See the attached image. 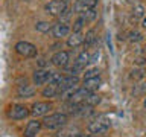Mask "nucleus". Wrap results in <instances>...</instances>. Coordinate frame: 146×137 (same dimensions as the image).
<instances>
[{"mask_svg": "<svg viewBox=\"0 0 146 137\" xmlns=\"http://www.w3.org/2000/svg\"><path fill=\"white\" fill-rule=\"evenodd\" d=\"M88 9H90V8L85 5V2H84V0H76V2H75V5H73V12L79 14V15H82V14H84V12H87Z\"/></svg>", "mask_w": 146, "mask_h": 137, "instance_id": "nucleus-19", "label": "nucleus"}, {"mask_svg": "<svg viewBox=\"0 0 146 137\" xmlns=\"http://www.w3.org/2000/svg\"><path fill=\"white\" fill-rule=\"evenodd\" d=\"M143 75H141V70H135V72H132V75H131V78L132 79H139V78H141Z\"/></svg>", "mask_w": 146, "mask_h": 137, "instance_id": "nucleus-30", "label": "nucleus"}, {"mask_svg": "<svg viewBox=\"0 0 146 137\" xmlns=\"http://www.w3.org/2000/svg\"><path fill=\"white\" fill-rule=\"evenodd\" d=\"M98 58H99V53H98V52H96V53L93 55V57H91V58H90V63H96V59H98Z\"/></svg>", "mask_w": 146, "mask_h": 137, "instance_id": "nucleus-31", "label": "nucleus"}, {"mask_svg": "<svg viewBox=\"0 0 146 137\" xmlns=\"http://www.w3.org/2000/svg\"><path fill=\"white\" fill-rule=\"evenodd\" d=\"M68 58H70V53L66 52V50H59V52H56V53L53 55L50 61H52L53 66L64 68V67L68 66Z\"/></svg>", "mask_w": 146, "mask_h": 137, "instance_id": "nucleus-7", "label": "nucleus"}, {"mask_svg": "<svg viewBox=\"0 0 146 137\" xmlns=\"http://www.w3.org/2000/svg\"><path fill=\"white\" fill-rule=\"evenodd\" d=\"M75 64H76L79 68H82V70H84L87 64H90V55L87 53L85 50H84V52H81L79 55H78V58L75 59Z\"/></svg>", "mask_w": 146, "mask_h": 137, "instance_id": "nucleus-17", "label": "nucleus"}, {"mask_svg": "<svg viewBox=\"0 0 146 137\" xmlns=\"http://www.w3.org/2000/svg\"><path fill=\"white\" fill-rule=\"evenodd\" d=\"M84 88H87L88 91H91V93H94L96 90H99L100 87V78H90V79H84Z\"/></svg>", "mask_w": 146, "mask_h": 137, "instance_id": "nucleus-13", "label": "nucleus"}, {"mask_svg": "<svg viewBox=\"0 0 146 137\" xmlns=\"http://www.w3.org/2000/svg\"><path fill=\"white\" fill-rule=\"evenodd\" d=\"M62 2H66V3H68V2H72V0H62Z\"/></svg>", "mask_w": 146, "mask_h": 137, "instance_id": "nucleus-35", "label": "nucleus"}, {"mask_svg": "<svg viewBox=\"0 0 146 137\" xmlns=\"http://www.w3.org/2000/svg\"><path fill=\"white\" fill-rule=\"evenodd\" d=\"M132 17L134 18H143L145 17V6L143 5H135L132 8Z\"/></svg>", "mask_w": 146, "mask_h": 137, "instance_id": "nucleus-22", "label": "nucleus"}, {"mask_svg": "<svg viewBox=\"0 0 146 137\" xmlns=\"http://www.w3.org/2000/svg\"><path fill=\"white\" fill-rule=\"evenodd\" d=\"M68 122V116L66 113H55L50 116H46L43 120V126L47 130H61Z\"/></svg>", "mask_w": 146, "mask_h": 137, "instance_id": "nucleus-1", "label": "nucleus"}, {"mask_svg": "<svg viewBox=\"0 0 146 137\" xmlns=\"http://www.w3.org/2000/svg\"><path fill=\"white\" fill-rule=\"evenodd\" d=\"M82 15H84V18H85L87 21H94V20H96V17H98V11H96L94 8H90L88 11L84 12Z\"/></svg>", "mask_w": 146, "mask_h": 137, "instance_id": "nucleus-24", "label": "nucleus"}, {"mask_svg": "<svg viewBox=\"0 0 146 137\" xmlns=\"http://www.w3.org/2000/svg\"><path fill=\"white\" fill-rule=\"evenodd\" d=\"M96 40H98V37H96V31H94V29H90V31L85 34L84 46H85V47H91V46H94Z\"/></svg>", "mask_w": 146, "mask_h": 137, "instance_id": "nucleus-18", "label": "nucleus"}, {"mask_svg": "<svg viewBox=\"0 0 146 137\" xmlns=\"http://www.w3.org/2000/svg\"><path fill=\"white\" fill-rule=\"evenodd\" d=\"M100 102V98L98 94H94V93H90V96L84 100V104L85 105H90V107H94V105H98Z\"/></svg>", "mask_w": 146, "mask_h": 137, "instance_id": "nucleus-23", "label": "nucleus"}, {"mask_svg": "<svg viewBox=\"0 0 146 137\" xmlns=\"http://www.w3.org/2000/svg\"><path fill=\"white\" fill-rule=\"evenodd\" d=\"M140 91H141V93H146V81L140 85Z\"/></svg>", "mask_w": 146, "mask_h": 137, "instance_id": "nucleus-32", "label": "nucleus"}, {"mask_svg": "<svg viewBox=\"0 0 146 137\" xmlns=\"http://www.w3.org/2000/svg\"><path fill=\"white\" fill-rule=\"evenodd\" d=\"M72 11H73V9H70V8L67 6L66 11H64L61 15L58 17V18H59V21H61V23H68V20H70V17H72Z\"/></svg>", "mask_w": 146, "mask_h": 137, "instance_id": "nucleus-27", "label": "nucleus"}, {"mask_svg": "<svg viewBox=\"0 0 146 137\" xmlns=\"http://www.w3.org/2000/svg\"><path fill=\"white\" fill-rule=\"evenodd\" d=\"M128 35H129V37H128V40H129L131 43H139V41L143 40V35H141L140 32H137V31H132Z\"/></svg>", "mask_w": 146, "mask_h": 137, "instance_id": "nucleus-25", "label": "nucleus"}, {"mask_svg": "<svg viewBox=\"0 0 146 137\" xmlns=\"http://www.w3.org/2000/svg\"><path fill=\"white\" fill-rule=\"evenodd\" d=\"M99 68H88L84 75V79H90V78H98L99 76Z\"/></svg>", "mask_w": 146, "mask_h": 137, "instance_id": "nucleus-28", "label": "nucleus"}, {"mask_svg": "<svg viewBox=\"0 0 146 137\" xmlns=\"http://www.w3.org/2000/svg\"><path fill=\"white\" fill-rule=\"evenodd\" d=\"M79 130L78 128H61V130H58L56 132V137H78L79 134Z\"/></svg>", "mask_w": 146, "mask_h": 137, "instance_id": "nucleus-15", "label": "nucleus"}, {"mask_svg": "<svg viewBox=\"0 0 146 137\" xmlns=\"http://www.w3.org/2000/svg\"><path fill=\"white\" fill-rule=\"evenodd\" d=\"M84 38H85V35L82 34V32H73L67 40V46L76 49V47H79V46L84 44Z\"/></svg>", "mask_w": 146, "mask_h": 137, "instance_id": "nucleus-12", "label": "nucleus"}, {"mask_svg": "<svg viewBox=\"0 0 146 137\" xmlns=\"http://www.w3.org/2000/svg\"><path fill=\"white\" fill-rule=\"evenodd\" d=\"M52 23H49V21H38L35 25V29L38 31V32H43V34H46V32H49V31H52Z\"/></svg>", "mask_w": 146, "mask_h": 137, "instance_id": "nucleus-20", "label": "nucleus"}, {"mask_svg": "<svg viewBox=\"0 0 146 137\" xmlns=\"http://www.w3.org/2000/svg\"><path fill=\"white\" fill-rule=\"evenodd\" d=\"M141 26H143V27H145V29H146V17L143 18V21H141Z\"/></svg>", "mask_w": 146, "mask_h": 137, "instance_id": "nucleus-33", "label": "nucleus"}, {"mask_svg": "<svg viewBox=\"0 0 146 137\" xmlns=\"http://www.w3.org/2000/svg\"><path fill=\"white\" fill-rule=\"evenodd\" d=\"M27 114H29V111H27L26 107H23V105H14L11 108V111H9V117L14 119V120H23V119L27 117Z\"/></svg>", "mask_w": 146, "mask_h": 137, "instance_id": "nucleus-9", "label": "nucleus"}, {"mask_svg": "<svg viewBox=\"0 0 146 137\" xmlns=\"http://www.w3.org/2000/svg\"><path fill=\"white\" fill-rule=\"evenodd\" d=\"M67 9V3L62 0H52L46 5V12L52 17H59Z\"/></svg>", "mask_w": 146, "mask_h": 137, "instance_id": "nucleus-4", "label": "nucleus"}, {"mask_svg": "<svg viewBox=\"0 0 146 137\" xmlns=\"http://www.w3.org/2000/svg\"><path fill=\"white\" fill-rule=\"evenodd\" d=\"M78 84H79V78L68 75V76L62 78V81L59 82L58 87H59V91H66V90H70V88H76Z\"/></svg>", "mask_w": 146, "mask_h": 137, "instance_id": "nucleus-8", "label": "nucleus"}, {"mask_svg": "<svg viewBox=\"0 0 146 137\" xmlns=\"http://www.w3.org/2000/svg\"><path fill=\"white\" fill-rule=\"evenodd\" d=\"M52 110V104L50 102H36L32 105L31 114L34 117H41V116H47V113Z\"/></svg>", "mask_w": 146, "mask_h": 137, "instance_id": "nucleus-5", "label": "nucleus"}, {"mask_svg": "<svg viewBox=\"0 0 146 137\" xmlns=\"http://www.w3.org/2000/svg\"><path fill=\"white\" fill-rule=\"evenodd\" d=\"M70 34V26L67 25V23H56V25H53L52 27V35L55 38H62V37H67Z\"/></svg>", "mask_w": 146, "mask_h": 137, "instance_id": "nucleus-10", "label": "nucleus"}, {"mask_svg": "<svg viewBox=\"0 0 146 137\" xmlns=\"http://www.w3.org/2000/svg\"><path fill=\"white\" fill-rule=\"evenodd\" d=\"M15 52L25 58H32L36 55V47L29 41H18L15 44Z\"/></svg>", "mask_w": 146, "mask_h": 137, "instance_id": "nucleus-3", "label": "nucleus"}, {"mask_svg": "<svg viewBox=\"0 0 146 137\" xmlns=\"http://www.w3.org/2000/svg\"><path fill=\"white\" fill-rule=\"evenodd\" d=\"M85 23H87V20L84 18V15H79L75 20V23H73V32H81Z\"/></svg>", "mask_w": 146, "mask_h": 137, "instance_id": "nucleus-21", "label": "nucleus"}, {"mask_svg": "<svg viewBox=\"0 0 146 137\" xmlns=\"http://www.w3.org/2000/svg\"><path fill=\"white\" fill-rule=\"evenodd\" d=\"M110 126H111V122L108 120V119L105 117H98L94 119L93 122L88 123V131L91 134H104V132H107L110 130Z\"/></svg>", "mask_w": 146, "mask_h": 137, "instance_id": "nucleus-2", "label": "nucleus"}, {"mask_svg": "<svg viewBox=\"0 0 146 137\" xmlns=\"http://www.w3.org/2000/svg\"><path fill=\"white\" fill-rule=\"evenodd\" d=\"M17 94H18V98H23V99L32 98L35 94V88L32 85H20L17 90Z\"/></svg>", "mask_w": 146, "mask_h": 137, "instance_id": "nucleus-14", "label": "nucleus"}, {"mask_svg": "<svg viewBox=\"0 0 146 137\" xmlns=\"http://www.w3.org/2000/svg\"><path fill=\"white\" fill-rule=\"evenodd\" d=\"M62 75L61 73H55L52 72V75H50V79H49V84H55V85H59V82L62 81Z\"/></svg>", "mask_w": 146, "mask_h": 137, "instance_id": "nucleus-26", "label": "nucleus"}, {"mask_svg": "<svg viewBox=\"0 0 146 137\" xmlns=\"http://www.w3.org/2000/svg\"><path fill=\"white\" fill-rule=\"evenodd\" d=\"M41 93H43L44 98H55V96H59V93H61V91H59V87H58V85L49 84L43 91H41Z\"/></svg>", "mask_w": 146, "mask_h": 137, "instance_id": "nucleus-16", "label": "nucleus"}, {"mask_svg": "<svg viewBox=\"0 0 146 137\" xmlns=\"http://www.w3.org/2000/svg\"><path fill=\"white\" fill-rule=\"evenodd\" d=\"M41 126H43V122L36 120V119H34V120H31L29 123L26 125V130H25V137H36V134L40 132Z\"/></svg>", "mask_w": 146, "mask_h": 137, "instance_id": "nucleus-11", "label": "nucleus"}, {"mask_svg": "<svg viewBox=\"0 0 146 137\" xmlns=\"http://www.w3.org/2000/svg\"><path fill=\"white\" fill-rule=\"evenodd\" d=\"M50 75H52V72L47 70V68H36L34 72V76H32L34 84L35 85H44L46 82H49Z\"/></svg>", "mask_w": 146, "mask_h": 137, "instance_id": "nucleus-6", "label": "nucleus"}, {"mask_svg": "<svg viewBox=\"0 0 146 137\" xmlns=\"http://www.w3.org/2000/svg\"><path fill=\"white\" fill-rule=\"evenodd\" d=\"M143 107H145V110H146V99L143 100Z\"/></svg>", "mask_w": 146, "mask_h": 137, "instance_id": "nucleus-34", "label": "nucleus"}, {"mask_svg": "<svg viewBox=\"0 0 146 137\" xmlns=\"http://www.w3.org/2000/svg\"><path fill=\"white\" fill-rule=\"evenodd\" d=\"M84 2H85V5L88 8H96L98 3H99V0H84Z\"/></svg>", "mask_w": 146, "mask_h": 137, "instance_id": "nucleus-29", "label": "nucleus"}]
</instances>
